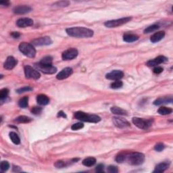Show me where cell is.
<instances>
[{
  "instance_id": "4316f807",
  "label": "cell",
  "mask_w": 173,
  "mask_h": 173,
  "mask_svg": "<svg viewBox=\"0 0 173 173\" xmlns=\"http://www.w3.org/2000/svg\"><path fill=\"white\" fill-rule=\"evenodd\" d=\"M19 106L22 108H25L29 106V97H23L19 100Z\"/></svg>"
},
{
  "instance_id": "30bf717a",
  "label": "cell",
  "mask_w": 173,
  "mask_h": 173,
  "mask_svg": "<svg viewBox=\"0 0 173 173\" xmlns=\"http://www.w3.org/2000/svg\"><path fill=\"white\" fill-rule=\"evenodd\" d=\"M78 56V51L75 48H70L62 53V58L64 60H70Z\"/></svg>"
},
{
  "instance_id": "d6a6232c",
  "label": "cell",
  "mask_w": 173,
  "mask_h": 173,
  "mask_svg": "<svg viewBox=\"0 0 173 173\" xmlns=\"http://www.w3.org/2000/svg\"><path fill=\"white\" fill-rule=\"evenodd\" d=\"M9 94V89H6V88H4V89H2L0 91V99H1V101H3V100H5V98L8 97V95Z\"/></svg>"
},
{
  "instance_id": "2e32d148",
  "label": "cell",
  "mask_w": 173,
  "mask_h": 173,
  "mask_svg": "<svg viewBox=\"0 0 173 173\" xmlns=\"http://www.w3.org/2000/svg\"><path fill=\"white\" fill-rule=\"evenodd\" d=\"M17 63V60H16L12 56H9V57L7 58V60H5L3 67L6 70H12L16 66Z\"/></svg>"
},
{
  "instance_id": "b9f144b4",
  "label": "cell",
  "mask_w": 173,
  "mask_h": 173,
  "mask_svg": "<svg viewBox=\"0 0 173 173\" xmlns=\"http://www.w3.org/2000/svg\"><path fill=\"white\" fill-rule=\"evenodd\" d=\"M95 171L97 172H104V165L100 164L97 165L95 168Z\"/></svg>"
},
{
  "instance_id": "836d02e7",
  "label": "cell",
  "mask_w": 173,
  "mask_h": 173,
  "mask_svg": "<svg viewBox=\"0 0 173 173\" xmlns=\"http://www.w3.org/2000/svg\"><path fill=\"white\" fill-rule=\"evenodd\" d=\"M0 167H1V172H5V171H7L9 169L10 164L8 162H7V161H2Z\"/></svg>"
},
{
  "instance_id": "d590c367",
  "label": "cell",
  "mask_w": 173,
  "mask_h": 173,
  "mask_svg": "<svg viewBox=\"0 0 173 173\" xmlns=\"http://www.w3.org/2000/svg\"><path fill=\"white\" fill-rule=\"evenodd\" d=\"M69 1H58V2L55 3L54 4V5H55V6H58V7H62V8H64V7H66L68 6V5H69Z\"/></svg>"
},
{
  "instance_id": "1f68e13d",
  "label": "cell",
  "mask_w": 173,
  "mask_h": 173,
  "mask_svg": "<svg viewBox=\"0 0 173 173\" xmlns=\"http://www.w3.org/2000/svg\"><path fill=\"white\" fill-rule=\"evenodd\" d=\"M122 85H123V83H122V81H120L119 80H116V81L112 82V83L110 84V87H111L112 89H119V88H121Z\"/></svg>"
},
{
  "instance_id": "4fadbf2b",
  "label": "cell",
  "mask_w": 173,
  "mask_h": 173,
  "mask_svg": "<svg viewBox=\"0 0 173 173\" xmlns=\"http://www.w3.org/2000/svg\"><path fill=\"white\" fill-rule=\"evenodd\" d=\"M72 73H73V70H72V68L70 67H66L58 74V75L56 76V78L58 80H63L69 77Z\"/></svg>"
},
{
  "instance_id": "7402d4cb",
  "label": "cell",
  "mask_w": 173,
  "mask_h": 173,
  "mask_svg": "<svg viewBox=\"0 0 173 173\" xmlns=\"http://www.w3.org/2000/svg\"><path fill=\"white\" fill-rule=\"evenodd\" d=\"M169 167V163L162 162L158 164L155 168L154 172H163Z\"/></svg>"
},
{
  "instance_id": "7dc6e473",
  "label": "cell",
  "mask_w": 173,
  "mask_h": 173,
  "mask_svg": "<svg viewBox=\"0 0 173 173\" xmlns=\"http://www.w3.org/2000/svg\"><path fill=\"white\" fill-rule=\"evenodd\" d=\"M12 170L13 172H20V171H21V168H20L19 166H14L12 168Z\"/></svg>"
},
{
  "instance_id": "60d3db41",
  "label": "cell",
  "mask_w": 173,
  "mask_h": 173,
  "mask_svg": "<svg viewBox=\"0 0 173 173\" xmlns=\"http://www.w3.org/2000/svg\"><path fill=\"white\" fill-rule=\"evenodd\" d=\"M108 171L111 173H117L118 172V169L115 166H110L108 168Z\"/></svg>"
},
{
  "instance_id": "d4e9b609",
  "label": "cell",
  "mask_w": 173,
  "mask_h": 173,
  "mask_svg": "<svg viewBox=\"0 0 173 173\" xmlns=\"http://www.w3.org/2000/svg\"><path fill=\"white\" fill-rule=\"evenodd\" d=\"M9 135H10V138L12 141L16 145L20 144V143H21V139H20L19 135H18L16 132H10Z\"/></svg>"
},
{
  "instance_id": "7bdbcfd3",
  "label": "cell",
  "mask_w": 173,
  "mask_h": 173,
  "mask_svg": "<svg viewBox=\"0 0 173 173\" xmlns=\"http://www.w3.org/2000/svg\"><path fill=\"white\" fill-rule=\"evenodd\" d=\"M163 68L160 66H157V67L154 68V72L156 74H160L161 72H162Z\"/></svg>"
},
{
  "instance_id": "277c9868",
  "label": "cell",
  "mask_w": 173,
  "mask_h": 173,
  "mask_svg": "<svg viewBox=\"0 0 173 173\" xmlns=\"http://www.w3.org/2000/svg\"><path fill=\"white\" fill-rule=\"evenodd\" d=\"M19 50L24 55L29 58H35L36 55V50L32 44L25 43H21L19 45Z\"/></svg>"
},
{
  "instance_id": "484cf974",
  "label": "cell",
  "mask_w": 173,
  "mask_h": 173,
  "mask_svg": "<svg viewBox=\"0 0 173 173\" xmlns=\"http://www.w3.org/2000/svg\"><path fill=\"white\" fill-rule=\"evenodd\" d=\"M32 120L31 118L28 117L26 116H20L16 118L15 121L19 122V123H29Z\"/></svg>"
},
{
  "instance_id": "8d00e7d4",
  "label": "cell",
  "mask_w": 173,
  "mask_h": 173,
  "mask_svg": "<svg viewBox=\"0 0 173 173\" xmlns=\"http://www.w3.org/2000/svg\"><path fill=\"white\" fill-rule=\"evenodd\" d=\"M126 155L124 154H120L116 157V161L118 163H122L126 160Z\"/></svg>"
},
{
  "instance_id": "ee69618b",
  "label": "cell",
  "mask_w": 173,
  "mask_h": 173,
  "mask_svg": "<svg viewBox=\"0 0 173 173\" xmlns=\"http://www.w3.org/2000/svg\"><path fill=\"white\" fill-rule=\"evenodd\" d=\"M11 35L12 37L15 38V39H18V38L21 36V34H20L19 32H12V33H11Z\"/></svg>"
},
{
  "instance_id": "7a4b0ae2",
  "label": "cell",
  "mask_w": 173,
  "mask_h": 173,
  "mask_svg": "<svg viewBox=\"0 0 173 173\" xmlns=\"http://www.w3.org/2000/svg\"><path fill=\"white\" fill-rule=\"evenodd\" d=\"M74 117L80 121L92 122V123H97L101 120V118L95 114H86L85 112L78 111L74 113Z\"/></svg>"
},
{
  "instance_id": "9a60e30c",
  "label": "cell",
  "mask_w": 173,
  "mask_h": 173,
  "mask_svg": "<svg viewBox=\"0 0 173 173\" xmlns=\"http://www.w3.org/2000/svg\"><path fill=\"white\" fill-rule=\"evenodd\" d=\"M167 60H168V59L165 56H159L157 58H154V59L148 61V63H147V65L148 66H155L158 65V64L164 63V62H166Z\"/></svg>"
},
{
  "instance_id": "cb8c5ba5",
  "label": "cell",
  "mask_w": 173,
  "mask_h": 173,
  "mask_svg": "<svg viewBox=\"0 0 173 173\" xmlns=\"http://www.w3.org/2000/svg\"><path fill=\"white\" fill-rule=\"evenodd\" d=\"M95 163H96V159L95 158H93V157L86 158L82 161V164H83L84 166L87 167L93 166Z\"/></svg>"
},
{
  "instance_id": "f1b7e54d",
  "label": "cell",
  "mask_w": 173,
  "mask_h": 173,
  "mask_svg": "<svg viewBox=\"0 0 173 173\" xmlns=\"http://www.w3.org/2000/svg\"><path fill=\"white\" fill-rule=\"evenodd\" d=\"M52 62H53L52 57H51V56H45V57L42 58V60L39 63L43 64V65H52Z\"/></svg>"
},
{
  "instance_id": "f6af8a7d",
  "label": "cell",
  "mask_w": 173,
  "mask_h": 173,
  "mask_svg": "<svg viewBox=\"0 0 173 173\" xmlns=\"http://www.w3.org/2000/svg\"><path fill=\"white\" fill-rule=\"evenodd\" d=\"M0 5H3V6H5V7H8L10 5V2L9 1H1L0 2Z\"/></svg>"
},
{
  "instance_id": "e575fe53",
  "label": "cell",
  "mask_w": 173,
  "mask_h": 173,
  "mask_svg": "<svg viewBox=\"0 0 173 173\" xmlns=\"http://www.w3.org/2000/svg\"><path fill=\"white\" fill-rule=\"evenodd\" d=\"M33 91V88H31V86H24V87H22L21 89H19L16 90V92L18 93H25V92H28Z\"/></svg>"
},
{
  "instance_id": "5bb4252c",
  "label": "cell",
  "mask_w": 173,
  "mask_h": 173,
  "mask_svg": "<svg viewBox=\"0 0 173 173\" xmlns=\"http://www.w3.org/2000/svg\"><path fill=\"white\" fill-rule=\"evenodd\" d=\"M33 25V21L29 18H23L20 19L16 21V25L20 28H25L31 27Z\"/></svg>"
},
{
  "instance_id": "d6986e66",
  "label": "cell",
  "mask_w": 173,
  "mask_h": 173,
  "mask_svg": "<svg viewBox=\"0 0 173 173\" xmlns=\"http://www.w3.org/2000/svg\"><path fill=\"white\" fill-rule=\"evenodd\" d=\"M172 97H160L155 100L154 102V104L156 106H160L162 104L172 103Z\"/></svg>"
},
{
  "instance_id": "6da1fadb",
  "label": "cell",
  "mask_w": 173,
  "mask_h": 173,
  "mask_svg": "<svg viewBox=\"0 0 173 173\" xmlns=\"http://www.w3.org/2000/svg\"><path fill=\"white\" fill-rule=\"evenodd\" d=\"M66 32L70 37L76 38H89L93 35V31L85 27L68 28L66 29Z\"/></svg>"
},
{
  "instance_id": "3957f363",
  "label": "cell",
  "mask_w": 173,
  "mask_h": 173,
  "mask_svg": "<svg viewBox=\"0 0 173 173\" xmlns=\"http://www.w3.org/2000/svg\"><path fill=\"white\" fill-rule=\"evenodd\" d=\"M126 160L127 162L131 165H141L144 162L145 156L141 153L133 152L130 154L126 155Z\"/></svg>"
},
{
  "instance_id": "7c38bea8",
  "label": "cell",
  "mask_w": 173,
  "mask_h": 173,
  "mask_svg": "<svg viewBox=\"0 0 173 173\" xmlns=\"http://www.w3.org/2000/svg\"><path fill=\"white\" fill-rule=\"evenodd\" d=\"M124 73L123 72L121 71V70H113L110 73L106 74V78L107 79L109 80H119L120 79L123 77Z\"/></svg>"
},
{
  "instance_id": "83f0119b",
  "label": "cell",
  "mask_w": 173,
  "mask_h": 173,
  "mask_svg": "<svg viewBox=\"0 0 173 173\" xmlns=\"http://www.w3.org/2000/svg\"><path fill=\"white\" fill-rule=\"evenodd\" d=\"M172 110L171 108L166 107H161L158 110V112L161 115H168L172 113Z\"/></svg>"
},
{
  "instance_id": "44dd1931",
  "label": "cell",
  "mask_w": 173,
  "mask_h": 173,
  "mask_svg": "<svg viewBox=\"0 0 173 173\" xmlns=\"http://www.w3.org/2000/svg\"><path fill=\"white\" fill-rule=\"evenodd\" d=\"M139 39V37L135 34L126 33L123 35L124 41L127 42V43H132V42L136 41Z\"/></svg>"
},
{
  "instance_id": "8992f818",
  "label": "cell",
  "mask_w": 173,
  "mask_h": 173,
  "mask_svg": "<svg viewBox=\"0 0 173 173\" xmlns=\"http://www.w3.org/2000/svg\"><path fill=\"white\" fill-rule=\"evenodd\" d=\"M132 123H133L136 126H137L138 128H141V129L146 130L148 129L149 128H150V126H152V122L150 120H144L143 118L134 117L132 119Z\"/></svg>"
},
{
  "instance_id": "ac0fdd59",
  "label": "cell",
  "mask_w": 173,
  "mask_h": 173,
  "mask_svg": "<svg viewBox=\"0 0 173 173\" xmlns=\"http://www.w3.org/2000/svg\"><path fill=\"white\" fill-rule=\"evenodd\" d=\"M165 36L164 31H159L157 33H154L150 38V41L152 43H157V42L160 41L162 40Z\"/></svg>"
},
{
  "instance_id": "ffe728a7",
  "label": "cell",
  "mask_w": 173,
  "mask_h": 173,
  "mask_svg": "<svg viewBox=\"0 0 173 173\" xmlns=\"http://www.w3.org/2000/svg\"><path fill=\"white\" fill-rule=\"evenodd\" d=\"M37 103L41 106H45L47 105L49 102V97L43 94H40L37 97Z\"/></svg>"
},
{
  "instance_id": "e0dca14e",
  "label": "cell",
  "mask_w": 173,
  "mask_h": 173,
  "mask_svg": "<svg viewBox=\"0 0 173 173\" xmlns=\"http://www.w3.org/2000/svg\"><path fill=\"white\" fill-rule=\"evenodd\" d=\"M32 10V8L29 5H19L15 7L13 11L15 14H25L29 13Z\"/></svg>"
},
{
  "instance_id": "603a6c76",
  "label": "cell",
  "mask_w": 173,
  "mask_h": 173,
  "mask_svg": "<svg viewBox=\"0 0 173 173\" xmlns=\"http://www.w3.org/2000/svg\"><path fill=\"white\" fill-rule=\"evenodd\" d=\"M111 112L114 114H116V115L119 116H124L127 115V112L126 110H124L122 108L116 107V106H114V107L111 108Z\"/></svg>"
},
{
  "instance_id": "f546056e",
  "label": "cell",
  "mask_w": 173,
  "mask_h": 173,
  "mask_svg": "<svg viewBox=\"0 0 173 173\" xmlns=\"http://www.w3.org/2000/svg\"><path fill=\"white\" fill-rule=\"evenodd\" d=\"M70 164V162H66V161L64 160H58L55 163L54 166H55L56 168H64V167H66L68 166V164Z\"/></svg>"
},
{
  "instance_id": "52a82bcc",
  "label": "cell",
  "mask_w": 173,
  "mask_h": 173,
  "mask_svg": "<svg viewBox=\"0 0 173 173\" xmlns=\"http://www.w3.org/2000/svg\"><path fill=\"white\" fill-rule=\"evenodd\" d=\"M35 67L38 70H40L45 74H52L57 72V68L55 66L52 65H43V64H40L39 62L35 64Z\"/></svg>"
},
{
  "instance_id": "f35d334b",
  "label": "cell",
  "mask_w": 173,
  "mask_h": 173,
  "mask_svg": "<svg viewBox=\"0 0 173 173\" xmlns=\"http://www.w3.org/2000/svg\"><path fill=\"white\" fill-rule=\"evenodd\" d=\"M42 112V108L40 107H34L32 108L31 112L35 115H39Z\"/></svg>"
},
{
  "instance_id": "74e56055",
  "label": "cell",
  "mask_w": 173,
  "mask_h": 173,
  "mask_svg": "<svg viewBox=\"0 0 173 173\" xmlns=\"http://www.w3.org/2000/svg\"><path fill=\"white\" fill-rule=\"evenodd\" d=\"M83 126H84L83 123H82V122H78V123L74 124L73 125L71 126V128L72 130H77L81 129V128H83Z\"/></svg>"
},
{
  "instance_id": "ab89813d",
  "label": "cell",
  "mask_w": 173,
  "mask_h": 173,
  "mask_svg": "<svg viewBox=\"0 0 173 173\" xmlns=\"http://www.w3.org/2000/svg\"><path fill=\"white\" fill-rule=\"evenodd\" d=\"M165 148L164 145L162 143H159L156 144V146H155V150L157 151V152H161V151H162L164 150Z\"/></svg>"
},
{
  "instance_id": "8fae6325",
  "label": "cell",
  "mask_w": 173,
  "mask_h": 173,
  "mask_svg": "<svg viewBox=\"0 0 173 173\" xmlns=\"http://www.w3.org/2000/svg\"><path fill=\"white\" fill-rule=\"evenodd\" d=\"M112 121L116 126L120 128H125L130 126V123L127 120L121 117L112 118Z\"/></svg>"
},
{
  "instance_id": "bcb514c9",
  "label": "cell",
  "mask_w": 173,
  "mask_h": 173,
  "mask_svg": "<svg viewBox=\"0 0 173 173\" xmlns=\"http://www.w3.org/2000/svg\"><path fill=\"white\" fill-rule=\"evenodd\" d=\"M58 117H64V118H66V115L65 113L63 111H60L58 113Z\"/></svg>"
},
{
  "instance_id": "4dcf8cb0",
  "label": "cell",
  "mask_w": 173,
  "mask_h": 173,
  "mask_svg": "<svg viewBox=\"0 0 173 173\" xmlns=\"http://www.w3.org/2000/svg\"><path fill=\"white\" fill-rule=\"evenodd\" d=\"M159 26L158 25H153L152 26H150L148 28H146V29L144 30V33H152V32L156 31V30L159 29Z\"/></svg>"
},
{
  "instance_id": "ba28073f",
  "label": "cell",
  "mask_w": 173,
  "mask_h": 173,
  "mask_svg": "<svg viewBox=\"0 0 173 173\" xmlns=\"http://www.w3.org/2000/svg\"><path fill=\"white\" fill-rule=\"evenodd\" d=\"M25 74L27 78H32V79L37 80L40 78V73L37 70L34 69L30 66H25Z\"/></svg>"
},
{
  "instance_id": "9c48e42d",
  "label": "cell",
  "mask_w": 173,
  "mask_h": 173,
  "mask_svg": "<svg viewBox=\"0 0 173 173\" xmlns=\"http://www.w3.org/2000/svg\"><path fill=\"white\" fill-rule=\"evenodd\" d=\"M53 43L51 38L49 37H39L37 39H34L32 41L31 43L33 45L35 46H43V45H49Z\"/></svg>"
},
{
  "instance_id": "5b68a950",
  "label": "cell",
  "mask_w": 173,
  "mask_h": 173,
  "mask_svg": "<svg viewBox=\"0 0 173 173\" xmlns=\"http://www.w3.org/2000/svg\"><path fill=\"white\" fill-rule=\"evenodd\" d=\"M131 17H124L119 19L112 20V21L106 22V23H104V25L108 28H115L117 27H120V26H122L124 25V24L128 23V22L131 21Z\"/></svg>"
}]
</instances>
